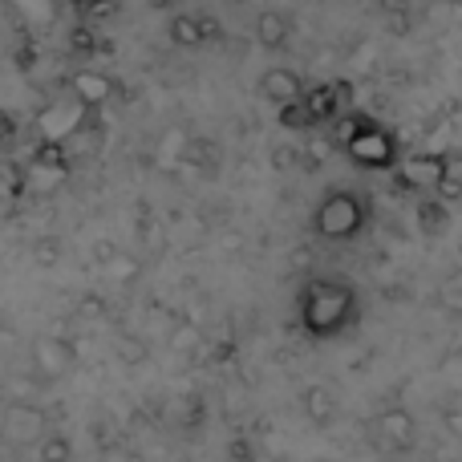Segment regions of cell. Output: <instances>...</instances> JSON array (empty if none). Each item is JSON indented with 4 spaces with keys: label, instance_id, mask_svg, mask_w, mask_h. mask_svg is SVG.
<instances>
[{
    "label": "cell",
    "instance_id": "d4e9b609",
    "mask_svg": "<svg viewBox=\"0 0 462 462\" xmlns=\"http://www.w3.org/2000/svg\"><path fill=\"white\" fill-rule=\"evenodd\" d=\"M272 162H276L280 171H288L292 162H300V154H296L292 146H276V151H272Z\"/></svg>",
    "mask_w": 462,
    "mask_h": 462
},
{
    "label": "cell",
    "instance_id": "5b68a950",
    "mask_svg": "<svg viewBox=\"0 0 462 462\" xmlns=\"http://www.w3.org/2000/svg\"><path fill=\"white\" fill-rule=\"evenodd\" d=\"M89 106L86 102H53V106H45V110L37 114V134H41V143H53V146H61V143H69L73 134H81L86 130V122H89Z\"/></svg>",
    "mask_w": 462,
    "mask_h": 462
},
{
    "label": "cell",
    "instance_id": "83f0119b",
    "mask_svg": "<svg viewBox=\"0 0 462 462\" xmlns=\"http://www.w3.org/2000/svg\"><path fill=\"white\" fill-rule=\"evenodd\" d=\"M458 162H462V154H458ZM458 171H462V167H458Z\"/></svg>",
    "mask_w": 462,
    "mask_h": 462
},
{
    "label": "cell",
    "instance_id": "5bb4252c",
    "mask_svg": "<svg viewBox=\"0 0 462 462\" xmlns=\"http://www.w3.org/2000/svg\"><path fill=\"white\" fill-rule=\"evenodd\" d=\"M418 231L422 236H442L450 227V208L439 199V195H418V208H414Z\"/></svg>",
    "mask_w": 462,
    "mask_h": 462
},
{
    "label": "cell",
    "instance_id": "8fae6325",
    "mask_svg": "<svg viewBox=\"0 0 462 462\" xmlns=\"http://www.w3.org/2000/svg\"><path fill=\"white\" fill-rule=\"evenodd\" d=\"M304 110H309V118L317 122V126H325V122L341 118L345 106H341V97H337V81H325V86L304 89Z\"/></svg>",
    "mask_w": 462,
    "mask_h": 462
},
{
    "label": "cell",
    "instance_id": "ac0fdd59",
    "mask_svg": "<svg viewBox=\"0 0 462 462\" xmlns=\"http://www.w3.org/2000/svg\"><path fill=\"white\" fill-rule=\"evenodd\" d=\"M276 114H280V126L292 130V134H309V130H317V122L309 118V110H304V97L292 102V106H280Z\"/></svg>",
    "mask_w": 462,
    "mask_h": 462
},
{
    "label": "cell",
    "instance_id": "cb8c5ba5",
    "mask_svg": "<svg viewBox=\"0 0 462 462\" xmlns=\"http://www.w3.org/2000/svg\"><path fill=\"white\" fill-rule=\"evenodd\" d=\"M37 385H45V382H41V377H32V382H29V377H8V382H5V393H8L13 402H29L32 393H37Z\"/></svg>",
    "mask_w": 462,
    "mask_h": 462
},
{
    "label": "cell",
    "instance_id": "7402d4cb",
    "mask_svg": "<svg viewBox=\"0 0 462 462\" xmlns=\"http://www.w3.org/2000/svg\"><path fill=\"white\" fill-rule=\"evenodd\" d=\"M434 195H439V199L447 203V208H450V203H462V171H458V167H450V171H447V179L439 183V191H434Z\"/></svg>",
    "mask_w": 462,
    "mask_h": 462
},
{
    "label": "cell",
    "instance_id": "484cf974",
    "mask_svg": "<svg viewBox=\"0 0 462 462\" xmlns=\"http://www.w3.org/2000/svg\"><path fill=\"white\" fill-rule=\"evenodd\" d=\"M81 317H102V300H81Z\"/></svg>",
    "mask_w": 462,
    "mask_h": 462
},
{
    "label": "cell",
    "instance_id": "8992f818",
    "mask_svg": "<svg viewBox=\"0 0 462 462\" xmlns=\"http://www.w3.org/2000/svg\"><path fill=\"white\" fill-rule=\"evenodd\" d=\"M45 410L32 406V402H8L5 414H0V434L16 447H29V442H41L45 439Z\"/></svg>",
    "mask_w": 462,
    "mask_h": 462
},
{
    "label": "cell",
    "instance_id": "9a60e30c",
    "mask_svg": "<svg viewBox=\"0 0 462 462\" xmlns=\"http://www.w3.org/2000/svg\"><path fill=\"white\" fill-rule=\"evenodd\" d=\"M97 268H102V276L110 280V284H134V280L143 276V263H138V255H126V252H118V247H114L110 260H102Z\"/></svg>",
    "mask_w": 462,
    "mask_h": 462
},
{
    "label": "cell",
    "instance_id": "52a82bcc",
    "mask_svg": "<svg viewBox=\"0 0 462 462\" xmlns=\"http://www.w3.org/2000/svg\"><path fill=\"white\" fill-rule=\"evenodd\" d=\"M73 361H78V353H73V345L65 341V337H37V341H32V374L45 385L61 382L73 369Z\"/></svg>",
    "mask_w": 462,
    "mask_h": 462
},
{
    "label": "cell",
    "instance_id": "4fadbf2b",
    "mask_svg": "<svg viewBox=\"0 0 462 462\" xmlns=\"http://www.w3.org/2000/svg\"><path fill=\"white\" fill-rule=\"evenodd\" d=\"M300 406H304V418H309L312 426H320V430L337 422V393L328 390V385H309Z\"/></svg>",
    "mask_w": 462,
    "mask_h": 462
},
{
    "label": "cell",
    "instance_id": "277c9868",
    "mask_svg": "<svg viewBox=\"0 0 462 462\" xmlns=\"http://www.w3.org/2000/svg\"><path fill=\"white\" fill-rule=\"evenodd\" d=\"M393 171H398V191H406V195H434V191H439V183L447 179L450 159L442 151H418V154H406V159H402Z\"/></svg>",
    "mask_w": 462,
    "mask_h": 462
},
{
    "label": "cell",
    "instance_id": "7c38bea8",
    "mask_svg": "<svg viewBox=\"0 0 462 462\" xmlns=\"http://www.w3.org/2000/svg\"><path fill=\"white\" fill-rule=\"evenodd\" d=\"M288 37H292V21H288V13H280V8H263V13L255 16V41H260L263 49H284Z\"/></svg>",
    "mask_w": 462,
    "mask_h": 462
},
{
    "label": "cell",
    "instance_id": "e0dca14e",
    "mask_svg": "<svg viewBox=\"0 0 462 462\" xmlns=\"http://www.w3.org/2000/svg\"><path fill=\"white\" fill-rule=\"evenodd\" d=\"M328 154H337L333 134H312V130H309V146H304V167H309V171L325 167Z\"/></svg>",
    "mask_w": 462,
    "mask_h": 462
},
{
    "label": "cell",
    "instance_id": "2e32d148",
    "mask_svg": "<svg viewBox=\"0 0 462 462\" xmlns=\"http://www.w3.org/2000/svg\"><path fill=\"white\" fill-rule=\"evenodd\" d=\"M167 32H171V41L183 45V49H195V45L208 41V32H203V16H175Z\"/></svg>",
    "mask_w": 462,
    "mask_h": 462
},
{
    "label": "cell",
    "instance_id": "4316f807",
    "mask_svg": "<svg viewBox=\"0 0 462 462\" xmlns=\"http://www.w3.org/2000/svg\"><path fill=\"white\" fill-rule=\"evenodd\" d=\"M447 426H450V434H458L462 439V414H447Z\"/></svg>",
    "mask_w": 462,
    "mask_h": 462
},
{
    "label": "cell",
    "instance_id": "7a4b0ae2",
    "mask_svg": "<svg viewBox=\"0 0 462 462\" xmlns=\"http://www.w3.org/2000/svg\"><path fill=\"white\" fill-rule=\"evenodd\" d=\"M374 219V208H369V195L353 191V187H333V191L320 195L317 211H312V231L328 244H349Z\"/></svg>",
    "mask_w": 462,
    "mask_h": 462
},
{
    "label": "cell",
    "instance_id": "9c48e42d",
    "mask_svg": "<svg viewBox=\"0 0 462 462\" xmlns=\"http://www.w3.org/2000/svg\"><path fill=\"white\" fill-rule=\"evenodd\" d=\"M69 89H73V97H78V102L89 106V110L106 106L114 94H118L114 78H110V73H102V69H78V73L69 78Z\"/></svg>",
    "mask_w": 462,
    "mask_h": 462
},
{
    "label": "cell",
    "instance_id": "44dd1931",
    "mask_svg": "<svg viewBox=\"0 0 462 462\" xmlns=\"http://www.w3.org/2000/svg\"><path fill=\"white\" fill-rule=\"evenodd\" d=\"M171 349H175V353L199 349V328H195V325H175V328H171Z\"/></svg>",
    "mask_w": 462,
    "mask_h": 462
},
{
    "label": "cell",
    "instance_id": "6da1fadb",
    "mask_svg": "<svg viewBox=\"0 0 462 462\" xmlns=\"http://www.w3.org/2000/svg\"><path fill=\"white\" fill-rule=\"evenodd\" d=\"M361 317V296L349 280L341 276H312L296 296V320L300 333L312 341H333L349 333Z\"/></svg>",
    "mask_w": 462,
    "mask_h": 462
},
{
    "label": "cell",
    "instance_id": "603a6c76",
    "mask_svg": "<svg viewBox=\"0 0 462 462\" xmlns=\"http://www.w3.org/2000/svg\"><path fill=\"white\" fill-rule=\"evenodd\" d=\"M146 341H138V337H122L118 341V361H126V365H143L146 361Z\"/></svg>",
    "mask_w": 462,
    "mask_h": 462
},
{
    "label": "cell",
    "instance_id": "d6986e66",
    "mask_svg": "<svg viewBox=\"0 0 462 462\" xmlns=\"http://www.w3.org/2000/svg\"><path fill=\"white\" fill-rule=\"evenodd\" d=\"M29 255H32V263L37 268H53V263H61V255H65V247H61V239H37V244L29 247Z\"/></svg>",
    "mask_w": 462,
    "mask_h": 462
},
{
    "label": "cell",
    "instance_id": "3957f363",
    "mask_svg": "<svg viewBox=\"0 0 462 462\" xmlns=\"http://www.w3.org/2000/svg\"><path fill=\"white\" fill-rule=\"evenodd\" d=\"M341 151H345V159L361 171H393L402 162L393 130H385L382 122H374L369 114H365V122H361V130L341 146Z\"/></svg>",
    "mask_w": 462,
    "mask_h": 462
},
{
    "label": "cell",
    "instance_id": "30bf717a",
    "mask_svg": "<svg viewBox=\"0 0 462 462\" xmlns=\"http://www.w3.org/2000/svg\"><path fill=\"white\" fill-rule=\"evenodd\" d=\"M260 94H263V102H272L280 110V106H292V102H300L304 97V81H300V73L296 69H268L260 78Z\"/></svg>",
    "mask_w": 462,
    "mask_h": 462
},
{
    "label": "cell",
    "instance_id": "ba28073f",
    "mask_svg": "<svg viewBox=\"0 0 462 462\" xmlns=\"http://www.w3.org/2000/svg\"><path fill=\"white\" fill-rule=\"evenodd\" d=\"M374 430H377V442L393 455H406V450L418 447V426H414V414L402 406H390L374 418Z\"/></svg>",
    "mask_w": 462,
    "mask_h": 462
},
{
    "label": "cell",
    "instance_id": "ffe728a7",
    "mask_svg": "<svg viewBox=\"0 0 462 462\" xmlns=\"http://www.w3.org/2000/svg\"><path fill=\"white\" fill-rule=\"evenodd\" d=\"M37 458L41 462H69V442L57 439V434H49V439L37 442Z\"/></svg>",
    "mask_w": 462,
    "mask_h": 462
}]
</instances>
